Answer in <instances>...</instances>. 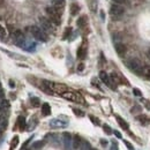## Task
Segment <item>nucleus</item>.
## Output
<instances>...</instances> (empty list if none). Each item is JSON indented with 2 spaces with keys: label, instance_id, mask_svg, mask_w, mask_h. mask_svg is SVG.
Returning a JSON list of instances; mask_svg holds the SVG:
<instances>
[{
  "label": "nucleus",
  "instance_id": "43",
  "mask_svg": "<svg viewBox=\"0 0 150 150\" xmlns=\"http://www.w3.org/2000/svg\"><path fill=\"white\" fill-rule=\"evenodd\" d=\"M9 86H11V88H14V86H15V84H14V82H13L12 80L9 81Z\"/></svg>",
  "mask_w": 150,
  "mask_h": 150
},
{
  "label": "nucleus",
  "instance_id": "30",
  "mask_svg": "<svg viewBox=\"0 0 150 150\" xmlns=\"http://www.w3.org/2000/svg\"><path fill=\"white\" fill-rule=\"evenodd\" d=\"M43 146H44V142H43V141H37V142H35V143L33 144L34 149H39V148H42Z\"/></svg>",
  "mask_w": 150,
  "mask_h": 150
},
{
  "label": "nucleus",
  "instance_id": "12",
  "mask_svg": "<svg viewBox=\"0 0 150 150\" xmlns=\"http://www.w3.org/2000/svg\"><path fill=\"white\" fill-rule=\"evenodd\" d=\"M86 57H87V44L86 42H83V44L77 49V58L83 60L86 59Z\"/></svg>",
  "mask_w": 150,
  "mask_h": 150
},
{
  "label": "nucleus",
  "instance_id": "7",
  "mask_svg": "<svg viewBox=\"0 0 150 150\" xmlns=\"http://www.w3.org/2000/svg\"><path fill=\"white\" fill-rule=\"evenodd\" d=\"M62 140H64V147L65 150L73 149V136L71 135V133L65 132L62 134Z\"/></svg>",
  "mask_w": 150,
  "mask_h": 150
},
{
  "label": "nucleus",
  "instance_id": "27",
  "mask_svg": "<svg viewBox=\"0 0 150 150\" xmlns=\"http://www.w3.org/2000/svg\"><path fill=\"white\" fill-rule=\"evenodd\" d=\"M18 144H19V136H14L12 142H11V149H14Z\"/></svg>",
  "mask_w": 150,
  "mask_h": 150
},
{
  "label": "nucleus",
  "instance_id": "15",
  "mask_svg": "<svg viewBox=\"0 0 150 150\" xmlns=\"http://www.w3.org/2000/svg\"><path fill=\"white\" fill-rule=\"evenodd\" d=\"M25 125H27V122H25V118L22 117V115H20L19 118H18V127H19L20 131H24Z\"/></svg>",
  "mask_w": 150,
  "mask_h": 150
},
{
  "label": "nucleus",
  "instance_id": "21",
  "mask_svg": "<svg viewBox=\"0 0 150 150\" xmlns=\"http://www.w3.org/2000/svg\"><path fill=\"white\" fill-rule=\"evenodd\" d=\"M7 124H8L7 118H6V117H4L2 114H0V129L5 131V129H6V127H7Z\"/></svg>",
  "mask_w": 150,
  "mask_h": 150
},
{
  "label": "nucleus",
  "instance_id": "35",
  "mask_svg": "<svg viewBox=\"0 0 150 150\" xmlns=\"http://www.w3.org/2000/svg\"><path fill=\"white\" fill-rule=\"evenodd\" d=\"M114 4H118V5H124L127 2V0H112Z\"/></svg>",
  "mask_w": 150,
  "mask_h": 150
},
{
  "label": "nucleus",
  "instance_id": "13",
  "mask_svg": "<svg viewBox=\"0 0 150 150\" xmlns=\"http://www.w3.org/2000/svg\"><path fill=\"white\" fill-rule=\"evenodd\" d=\"M114 49H115V51H117V53H118L119 56H124V54L126 53V51H127L126 45L122 44V43H117V44L114 45Z\"/></svg>",
  "mask_w": 150,
  "mask_h": 150
},
{
  "label": "nucleus",
  "instance_id": "17",
  "mask_svg": "<svg viewBox=\"0 0 150 150\" xmlns=\"http://www.w3.org/2000/svg\"><path fill=\"white\" fill-rule=\"evenodd\" d=\"M87 22H88L87 16H86V15H83V16H81V18H79V19H77L76 24H77V27H79V28H84V27L87 25Z\"/></svg>",
  "mask_w": 150,
  "mask_h": 150
},
{
  "label": "nucleus",
  "instance_id": "36",
  "mask_svg": "<svg viewBox=\"0 0 150 150\" xmlns=\"http://www.w3.org/2000/svg\"><path fill=\"white\" fill-rule=\"evenodd\" d=\"M125 144H126V147H127V149H128V150H134V148H133V146H132L131 142L125 141Z\"/></svg>",
  "mask_w": 150,
  "mask_h": 150
},
{
  "label": "nucleus",
  "instance_id": "3",
  "mask_svg": "<svg viewBox=\"0 0 150 150\" xmlns=\"http://www.w3.org/2000/svg\"><path fill=\"white\" fill-rule=\"evenodd\" d=\"M46 13H47L49 20H50L54 25H59V24H60V21H61V14L57 11L56 8H53L52 6L46 7Z\"/></svg>",
  "mask_w": 150,
  "mask_h": 150
},
{
  "label": "nucleus",
  "instance_id": "19",
  "mask_svg": "<svg viewBox=\"0 0 150 150\" xmlns=\"http://www.w3.org/2000/svg\"><path fill=\"white\" fill-rule=\"evenodd\" d=\"M110 77H111V80H112V82L114 84H119L121 82V80H122V77H120L117 73H112V74L110 75ZM122 81H125V80H122ZM125 83H127V82L125 81Z\"/></svg>",
  "mask_w": 150,
  "mask_h": 150
},
{
  "label": "nucleus",
  "instance_id": "39",
  "mask_svg": "<svg viewBox=\"0 0 150 150\" xmlns=\"http://www.w3.org/2000/svg\"><path fill=\"white\" fill-rule=\"evenodd\" d=\"M111 150H118V144H117L114 141H112V147H111Z\"/></svg>",
  "mask_w": 150,
  "mask_h": 150
},
{
  "label": "nucleus",
  "instance_id": "24",
  "mask_svg": "<svg viewBox=\"0 0 150 150\" xmlns=\"http://www.w3.org/2000/svg\"><path fill=\"white\" fill-rule=\"evenodd\" d=\"M137 120L141 121V124H143V125H148L150 122V119L147 115H139L137 117Z\"/></svg>",
  "mask_w": 150,
  "mask_h": 150
},
{
  "label": "nucleus",
  "instance_id": "4",
  "mask_svg": "<svg viewBox=\"0 0 150 150\" xmlns=\"http://www.w3.org/2000/svg\"><path fill=\"white\" fill-rule=\"evenodd\" d=\"M30 33L34 37L36 38L39 42H46L47 40V34L37 25H33L30 27Z\"/></svg>",
  "mask_w": 150,
  "mask_h": 150
},
{
  "label": "nucleus",
  "instance_id": "10",
  "mask_svg": "<svg viewBox=\"0 0 150 150\" xmlns=\"http://www.w3.org/2000/svg\"><path fill=\"white\" fill-rule=\"evenodd\" d=\"M12 36L14 38V40L16 42V44L19 45V46H23V43H24V35H23V33L21 31V30H15L13 34H12Z\"/></svg>",
  "mask_w": 150,
  "mask_h": 150
},
{
  "label": "nucleus",
  "instance_id": "9",
  "mask_svg": "<svg viewBox=\"0 0 150 150\" xmlns=\"http://www.w3.org/2000/svg\"><path fill=\"white\" fill-rule=\"evenodd\" d=\"M67 124H68V121L62 120L61 118H56V119H52L50 121V126L52 128H64V127L67 126Z\"/></svg>",
  "mask_w": 150,
  "mask_h": 150
},
{
  "label": "nucleus",
  "instance_id": "16",
  "mask_svg": "<svg viewBox=\"0 0 150 150\" xmlns=\"http://www.w3.org/2000/svg\"><path fill=\"white\" fill-rule=\"evenodd\" d=\"M42 114L45 115V117L51 114V106H50V104L44 103V104L42 105Z\"/></svg>",
  "mask_w": 150,
  "mask_h": 150
},
{
  "label": "nucleus",
  "instance_id": "33",
  "mask_svg": "<svg viewBox=\"0 0 150 150\" xmlns=\"http://www.w3.org/2000/svg\"><path fill=\"white\" fill-rule=\"evenodd\" d=\"M73 112H74L76 115H79V117H83V115H84V112H83V111L77 110V109H73Z\"/></svg>",
  "mask_w": 150,
  "mask_h": 150
},
{
  "label": "nucleus",
  "instance_id": "6",
  "mask_svg": "<svg viewBox=\"0 0 150 150\" xmlns=\"http://www.w3.org/2000/svg\"><path fill=\"white\" fill-rule=\"evenodd\" d=\"M99 79L102 80V82H103V83H105V84H106L108 87H110L112 90H115V84L112 82V80H111L110 75H108L106 72L102 71V72L99 73Z\"/></svg>",
  "mask_w": 150,
  "mask_h": 150
},
{
  "label": "nucleus",
  "instance_id": "37",
  "mask_svg": "<svg viewBox=\"0 0 150 150\" xmlns=\"http://www.w3.org/2000/svg\"><path fill=\"white\" fill-rule=\"evenodd\" d=\"M133 94L135 95V96H139V97L142 96V93H141L139 89H133Z\"/></svg>",
  "mask_w": 150,
  "mask_h": 150
},
{
  "label": "nucleus",
  "instance_id": "5",
  "mask_svg": "<svg viewBox=\"0 0 150 150\" xmlns=\"http://www.w3.org/2000/svg\"><path fill=\"white\" fill-rule=\"evenodd\" d=\"M39 23H40V28L46 33V34H51L54 31V24L46 18H39Z\"/></svg>",
  "mask_w": 150,
  "mask_h": 150
},
{
  "label": "nucleus",
  "instance_id": "44",
  "mask_svg": "<svg viewBox=\"0 0 150 150\" xmlns=\"http://www.w3.org/2000/svg\"><path fill=\"white\" fill-rule=\"evenodd\" d=\"M2 133H4V131H2V129H0V137L2 136Z\"/></svg>",
  "mask_w": 150,
  "mask_h": 150
},
{
  "label": "nucleus",
  "instance_id": "47",
  "mask_svg": "<svg viewBox=\"0 0 150 150\" xmlns=\"http://www.w3.org/2000/svg\"><path fill=\"white\" fill-rule=\"evenodd\" d=\"M25 150H30V149H25Z\"/></svg>",
  "mask_w": 150,
  "mask_h": 150
},
{
  "label": "nucleus",
  "instance_id": "46",
  "mask_svg": "<svg viewBox=\"0 0 150 150\" xmlns=\"http://www.w3.org/2000/svg\"><path fill=\"white\" fill-rule=\"evenodd\" d=\"M0 90H1V83H0Z\"/></svg>",
  "mask_w": 150,
  "mask_h": 150
},
{
  "label": "nucleus",
  "instance_id": "25",
  "mask_svg": "<svg viewBox=\"0 0 150 150\" xmlns=\"http://www.w3.org/2000/svg\"><path fill=\"white\" fill-rule=\"evenodd\" d=\"M30 103H31V105L34 108H38L40 105V100H39V98H37V97H31L30 98Z\"/></svg>",
  "mask_w": 150,
  "mask_h": 150
},
{
  "label": "nucleus",
  "instance_id": "22",
  "mask_svg": "<svg viewBox=\"0 0 150 150\" xmlns=\"http://www.w3.org/2000/svg\"><path fill=\"white\" fill-rule=\"evenodd\" d=\"M88 6L93 13L97 12V0H88Z\"/></svg>",
  "mask_w": 150,
  "mask_h": 150
},
{
  "label": "nucleus",
  "instance_id": "18",
  "mask_svg": "<svg viewBox=\"0 0 150 150\" xmlns=\"http://www.w3.org/2000/svg\"><path fill=\"white\" fill-rule=\"evenodd\" d=\"M115 119H117V121H118V124L120 125V127L121 128H124V129H128V124L126 122V120H124L121 117H119V115H115Z\"/></svg>",
  "mask_w": 150,
  "mask_h": 150
},
{
  "label": "nucleus",
  "instance_id": "11",
  "mask_svg": "<svg viewBox=\"0 0 150 150\" xmlns=\"http://www.w3.org/2000/svg\"><path fill=\"white\" fill-rule=\"evenodd\" d=\"M51 6L53 8H56L60 14H62V11H64V7H65V0H52Z\"/></svg>",
  "mask_w": 150,
  "mask_h": 150
},
{
  "label": "nucleus",
  "instance_id": "8",
  "mask_svg": "<svg viewBox=\"0 0 150 150\" xmlns=\"http://www.w3.org/2000/svg\"><path fill=\"white\" fill-rule=\"evenodd\" d=\"M64 98L68 99V100H73V102H77V103H83V98L80 96L79 94H75V93H72V91H66L61 95Z\"/></svg>",
  "mask_w": 150,
  "mask_h": 150
},
{
  "label": "nucleus",
  "instance_id": "31",
  "mask_svg": "<svg viewBox=\"0 0 150 150\" xmlns=\"http://www.w3.org/2000/svg\"><path fill=\"white\" fill-rule=\"evenodd\" d=\"M143 74H144L146 77L150 79V66H147V67L143 68Z\"/></svg>",
  "mask_w": 150,
  "mask_h": 150
},
{
  "label": "nucleus",
  "instance_id": "42",
  "mask_svg": "<svg viewBox=\"0 0 150 150\" xmlns=\"http://www.w3.org/2000/svg\"><path fill=\"white\" fill-rule=\"evenodd\" d=\"M100 143L103 144V147H105V146H108V141H106V140H100Z\"/></svg>",
  "mask_w": 150,
  "mask_h": 150
},
{
  "label": "nucleus",
  "instance_id": "32",
  "mask_svg": "<svg viewBox=\"0 0 150 150\" xmlns=\"http://www.w3.org/2000/svg\"><path fill=\"white\" fill-rule=\"evenodd\" d=\"M103 129H104V132H105L106 134H112L113 133L112 129H111V127H110L109 125H104V126H103Z\"/></svg>",
  "mask_w": 150,
  "mask_h": 150
},
{
  "label": "nucleus",
  "instance_id": "26",
  "mask_svg": "<svg viewBox=\"0 0 150 150\" xmlns=\"http://www.w3.org/2000/svg\"><path fill=\"white\" fill-rule=\"evenodd\" d=\"M80 149L81 150H93V148H91V144H90L89 142L83 141L82 144H81V147H80Z\"/></svg>",
  "mask_w": 150,
  "mask_h": 150
},
{
  "label": "nucleus",
  "instance_id": "48",
  "mask_svg": "<svg viewBox=\"0 0 150 150\" xmlns=\"http://www.w3.org/2000/svg\"><path fill=\"white\" fill-rule=\"evenodd\" d=\"M93 150H96V149H93Z\"/></svg>",
  "mask_w": 150,
  "mask_h": 150
},
{
  "label": "nucleus",
  "instance_id": "23",
  "mask_svg": "<svg viewBox=\"0 0 150 150\" xmlns=\"http://www.w3.org/2000/svg\"><path fill=\"white\" fill-rule=\"evenodd\" d=\"M8 109H9V103H8L7 99H4V100L0 103V111H1V112H5V111H7Z\"/></svg>",
  "mask_w": 150,
  "mask_h": 150
},
{
  "label": "nucleus",
  "instance_id": "34",
  "mask_svg": "<svg viewBox=\"0 0 150 150\" xmlns=\"http://www.w3.org/2000/svg\"><path fill=\"white\" fill-rule=\"evenodd\" d=\"M89 118H90V120L94 122L95 125H99V119H97L94 115H89Z\"/></svg>",
  "mask_w": 150,
  "mask_h": 150
},
{
  "label": "nucleus",
  "instance_id": "28",
  "mask_svg": "<svg viewBox=\"0 0 150 150\" xmlns=\"http://www.w3.org/2000/svg\"><path fill=\"white\" fill-rule=\"evenodd\" d=\"M71 33H72V28H69V27H68V28H66V29H65V33H64V39H67V38L69 37V35H71Z\"/></svg>",
  "mask_w": 150,
  "mask_h": 150
},
{
  "label": "nucleus",
  "instance_id": "20",
  "mask_svg": "<svg viewBox=\"0 0 150 150\" xmlns=\"http://www.w3.org/2000/svg\"><path fill=\"white\" fill-rule=\"evenodd\" d=\"M80 12V6L76 4V2H73L72 5H71V14L75 16V15H77V13Z\"/></svg>",
  "mask_w": 150,
  "mask_h": 150
},
{
  "label": "nucleus",
  "instance_id": "45",
  "mask_svg": "<svg viewBox=\"0 0 150 150\" xmlns=\"http://www.w3.org/2000/svg\"><path fill=\"white\" fill-rule=\"evenodd\" d=\"M148 58H149V60H150V49H149V51H148Z\"/></svg>",
  "mask_w": 150,
  "mask_h": 150
},
{
  "label": "nucleus",
  "instance_id": "41",
  "mask_svg": "<svg viewBox=\"0 0 150 150\" xmlns=\"http://www.w3.org/2000/svg\"><path fill=\"white\" fill-rule=\"evenodd\" d=\"M83 68H84V65H83V64H80V65L77 66V69H79V71H83Z\"/></svg>",
  "mask_w": 150,
  "mask_h": 150
},
{
  "label": "nucleus",
  "instance_id": "2",
  "mask_svg": "<svg viewBox=\"0 0 150 150\" xmlns=\"http://www.w3.org/2000/svg\"><path fill=\"white\" fill-rule=\"evenodd\" d=\"M127 66H128V68L131 69L132 72H134L136 74H143V68L144 67L142 66V64H141V61L139 59H136V58L129 59L127 61Z\"/></svg>",
  "mask_w": 150,
  "mask_h": 150
},
{
  "label": "nucleus",
  "instance_id": "40",
  "mask_svg": "<svg viewBox=\"0 0 150 150\" xmlns=\"http://www.w3.org/2000/svg\"><path fill=\"white\" fill-rule=\"evenodd\" d=\"M113 133H114V135H115V136H117L118 139H121V137H122V136H121V133H120V132L114 131V132H113Z\"/></svg>",
  "mask_w": 150,
  "mask_h": 150
},
{
  "label": "nucleus",
  "instance_id": "14",
  "mask_svg": "<svg viewBox=\"0 0 150 150\" xmlns=\"http://www.w3.org/2000/svg\"><path fill=\"white\" fill-rule=\"evenodd\" d=\"M82 139H81V136L80 135H74L73 136V149H80V147H81V144H82Z\"/></svg>",
  "mask_w": 150,
  "mask_h": 150
},
{
  "label": "nucleus",
  "instance_id": "1",
  "mask_svg": "<svg viewBox=\"0 0 150 150\" xmlns=\"http://www.w3.org/2000/svg\"><path fill=\"white\" fill-rule=\"evenodd\" d=\"M125 14V9L121 5H118V4H113L110 8V16L111 19L117 21V20H120Z\"/></svg>",
  "mask_w": 150,
  "mask_h": 150
},
{
  "label": "nucleus",
  "instance_id": "38",
  "mask_svg": "<svg viewBox=\"0 0 150 150\" xmlns=\"http://www.w3.org/2000/svg\"><path fill=\"white\" fill-rule=\"evenodd\" d=\"M4 99H5V94H4V90L1 89V90H0V103H1Z\"/></svg>",
  "mask_w": 150,
  "mask_h": 150
},
{
  "label": "nucleus",
  "instance_id": "29",
  "mask_svg": "<svg viewBox=\"0 0 150 150\" xmlns=\"http://www.w3.org/2000/svg\"><path fill=\"white\" fill-rule=\"evenodd\" d=\"M7 36V31H6V29L0 24V38H5Z\"/></svg>",
  "mask_w": 150,
  "mask_h": 150
}]
</instances>
